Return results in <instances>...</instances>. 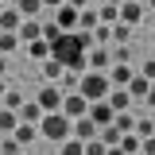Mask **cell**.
Returning a JSON list of instances; mask_svg holds the SVG:
<instances>
[{
  "mask_svg": "<svg viewBox=\"0 0 155 155\" xmlns=\"http://www.w3.org/2000/svg\"><path fill=\"white\" fill-rule=\"evenodd\" d=\"M97 132H101V128H97V120L89 113H85V116H74V136H78V140H93Z\"/></svg>",
  "mask_w": 155,
  "mask_h": 155,
  "instance_id": "11",
  "label": "cell"
},
{
  "mask_svg": "<svg viewBox=\"0 0 155 155\" xmlns=\"http://www.w3.org/2000/svg\"><path fill=\"white\" fill-rule=\"evenodd\" d=\"M93 43L97 47H109L113 43V23H97L93 27Z\"/></svg>",
  "mask_w": 155,
  "mask_h": 155,
  "instance_id": "22",
  "label": "cell"
},
{
  "mask_svg": "<svg viewBox=\"0 0 155 155\" xmlns=\"http://www.w3.org/2000/svg\"><path fill=\"white\" fill-rule=\"evenodd\" d=\"M23 12H19L16 4H4V12H0V31H19V23H23Z\"/></svg>",
  "mask_w": 155,
  "mask_h": 155,
  "instance_id": "8",
  "label": "cell"
},
{
  "mask_svg": "<svg viewBox=\"0 0 155 155\" xmlns=\"http://www.w3.org/2000/svg\"><path fill=\"white\" fill-rule=\"evenodd\" d=\"M58 35H62V27L54 23V16H51V19H43V39H47V43H54Z\"/></svg>",
  "mask_w": 155,
  "mask_h": 155,
  "instance_id": "29",
  "label": "cell"
},
{
  "mask_svg": "<svg viewBox=\"0 0 155 155\" xmlns=\"http://www.w3.org/2000/svg\"><path fill=\"white\" fill-rule=\"evenodd\" d=\"M109 105H113L116 113H128V109H132L136 101H132V93H128L124 85H113V89H109Z\"/></svg>",
  "mask_w": 155,
  "mask_h": 155,
  "instance_id": "10",
  "label": "cell"
},
{
  "mask_svg": "<svg viewBox=\"0 0 155 155\" xmlns=\"http://www.w3.org/2000/svg\"><path fill=\"white\" fill-rule=\"evenodd\" d=\"M120 132H136V116L132 113H116V120H113Z\"/></svg>",
  "mask_w": 155,
  "mask_h": 155,
  "instance_id": "30",
  "label": "cell"
},
{
  "mask_svg": "<svg viewBox=\"0 0 155 155\" xmlns=\"http://www.w3.org/2000/svg\"><path fill=\"white\" fill-rule=\"evenodd\" d=\"M0 12H4V4H0Z\"/></svg>",
  "mask_w": 155,
  "mask_h": 155,
  "instance_id": "46",
  "label": "cell"
},
{
  "mask_svg": "<svg viewBox=\"0 0 155 155\" xmlns=\"http://www.w3.org/2000/svg\"><path fill=\"white\" fill-rule=\"evenodd\" d=\"M128 58H132V51H128L124 43H116L113 47V62H128Z\"/></svg>",
  "mask_w": 155,
  "mask_h": 155,
  "instance_id": "34",
  "label": "cell"
},
{
  "mask_svg": "<svg viewBox=\"0 0 155 155\" xmlns=\"http://www.w3.org/2000/svg\"><path fill=\"white\" fill-rule=\"evenodd\" d=\"M136 136H140V140L155 136V116H136Z\"/></svg>",
  "mask_w": 155,
  "mask_h": 155,
  "instance_id": "25",
  "label": "cell"
},
{
  "mask_svg": "<svg viewBox=\"0 0 155 155\" xmlns=\"http://www.w3.org/2000/svg\"><path fill=\"white\" fill-rule=\"evenodd\" d=\"M19 47H23L19 31H0V54H8V51H19Z\"/></svg>",
  "mask_w": 155,
  "mask_h": 155,
  "instance_id": "19",
  "label": "cell"
},
{
  "mask_svg": "<svg viewBox=\"0 0 155 155\" xmlns=\"http://www.w3.org/2000/svg\"><path fill=\"white\" fill-rule=\"evenodd\" d=\"M4 109H23V93H19V89H8V93H4Z\"/></svg>",
  "mask_w": 155,
  "mask_h": 155,
  "instance_id": "32",
  "label": "cell"
},
{
  "mask_svg": "<svg viewBox=\"0 0 155 155\" xmlns=\"http://www.w3.org/2000/svg\"><path fill=\"white\" fill-rule=\"evenodd\" d=\"M16 124H19V113H16V109H4V113H0V136H12Z\"/></svg>",
  "mask_w": 155,
  "mask_h": 155,
  "instance_id": "20",
  "label": "cell"
},
{
  "mask_svg": "<svg viewBox=\"0 0 155 155\" xmlns=\"http://www.w3.org/2000/svg\"><path fill=\"white\" fill-rule=\"evenodd\" d=\"M97 23H101V12H97V8H81V19H78V27H81V31H93Z\"/></svg>",
  "mask_w": 155,
  "mask_h": 155,
  "instance_id": "21",
  "label": "cell"
},
{
  "mask_svg": "<svg viewBox=\"0 0 155 155\" xmlns=\"http://www.w3.org/2000/svg\"><path fill=\"white\" fill-rule=\"evenodd\" d=\"M19 120H27V124H39V120H43V105H39V101H23V109H19Z\"/></svg>",
  "mask_w": 155,
  "mask_h": 155,
  "instance_id": "18",
  "label": "cell"
},
{
  "mask_svg": "<svg viewBox=\"0 0 155 155\" xmlns=\"http://www.w3.org/2000/svg\"><path fill=\"white\" fill-rule=\"evenodd\" d=\"M62 85H58V81H43V89H39V105H43V113H58V109H62Z\"/></svg>",
  "mask_w": 155,
  "mask_h": 155,
  "instance_id": "3",
  "label": "cell"
},
{
  "mask_svg": "<svg viewBox=\"0 0 155 155\" xmlns=\"http://www.w3.org/2000/svg\"><path fill=\"white\" fill-rule=\"evenodd\" d=\"M19 39H23V43L43 39V19H23V23H19Z\"/></svg>",
  "mask_w": 155,
  "mask_h": 155,
  "instance_id": "17",
  "label": "cell"
},
{
  "mask_svg": "<svg viewBox=\"0 0 155 155\" xmlns=\"http://www.w3.org/2000/svg\"><path fill=\"white\" fill-rule=\"evenodd\" d=\"M109 151V143L101 140V136H93V140H85V155H105Z\"/></svg>",
  "mask_w": 155,
  "mask_h": 155,
  "instance_id": "31",
  "label": "cell"
},
{
  "mask_svg": "<svg viewBox=\"0 0 155 155\" xmlns=\"http://www.w3.org/2000/svg\"><path fill=\"white\" fill-rule=\"evenodd\" d=\"M140 151H143V155H155V136H147V140L140 143Z\"/></svg>",
  "mask_w": 155,
  "mask_h": 155,
  "instance_id": "35",
  "label": "cell"
},
{
  "mask_svg": "<svg viewBox=\"0 0 155 155\" xmlns=\"http://www.w3.org/2000/svg\"><path fill=\"white\" fill-rule=\"evenodd\" d=\"M132 78H136V70L128 62H113V70H109V81H113V85H128Z\"/></svg>",
  "mask_w": 155,
  "mask_h": 155,
  "instance_id": "14",
  "label": "cell"
},
{
  "mask_svg": "<svg viewBox=\"0 0 155 155\" xmlns=\"http://www.w3.org/2000/svg\"><path fill=\"white\" fill-rule=\"evenodd\" d=\"M4 70H8V54H0V74H4Z\"/></svg>",
  "mask_w": 155,
  "mask_h": 155,
  "instance_id": "42",
  "label": "cell"
},
{
  "mask_svg": "<svg viewBox=\"0 0 155 155\" xmlns=\"http://www.w3.org/2000/svg\"><path fill=\"white\" fill-rule=\"evenodd\" d=\"M0 4H19V0H0Z\"/></svg>",
  "mask_w": 155,
  "mask_h": 155,
  "instance_id": "44",
  "label": "cell"
},
{
  "mask_svg": "<svg viewBox=\"0 0 155 155\" xmlns=\"http://www.w3.org/2000/svg\"><path fill=\"white\" fill-rule=\"evenodd\" d=\"M58 4H66V0H43V8H58Z\"/></svg>",
  "mask_w": 155,
  "mask_h": 155,
  "instance_id": "41",
  "label": "cell"
},
{
  "mask_svg": "<svg viewBox=\"0 0 155 155\" xmlns=\"http://www.w3.org/2000/svg\"><path fill=\"white\" fill-rule=\"evenodd\" d=\"M89 70H113V51L109 47H89Z\"/></svg>",
  "mask_w": 155,
  "mask_h": 155,
  "instance_id": "7",
  "label": "cell"
},
{
  "mask_svg": "<svg viewBox=\"0 0 155 155\" xmlns=\"http://www.w3.org/2000/svg\"><path fill=\"white\" fill-rule=\"evenodd\" d=\"M62 113L70 116V120H74V116H85V113H89V97L81 93V89L66 93V97H62Z\"/></svg>",
  "mask_w": 155,
  "mask_h": 155,
  "instance_id": "4",
  "label": "cell"
},
{
  "mask_svg": "<svg viewBox=\"0 0 155 155\" xmlns=\"http://www.w3.org/2000/svg\"><path fill=\"white\" fill-rule=\"evenodd\" d=\"M78 81H81V74H74V70H66V74L58 78V85H62V93H74Z\"/></svg>",
  "mask_w": 155,
  "mask_h": 155,
  "instance_id": "28",
  "label": "cell"
},
{
  "mask_svg": "<svg viewBox=\"0 0 155 155\" xmlns=\"http://www.w3.org/2000/svg\"><path fill=\"white\" fill-rule=\"evenodd\" d=\"M97 12H101V23H120V4H105V0H101Z\"/></svg>",
  "mask_w": 155,
  "mask_h": 155,
  "instance_id": "24",
  "label": "cell"
},
{
  "mask_svg": "<svg viewBox=\"0 0 155 155\" xmlns=\"http://www.w3.org/2000/svg\"><path fill=\"white\" fill-rule=\"evenodd\" d=\"M132 35V23H113V43H128Z\"/></svg>",
  "mask_w": 155,
  "mask_h": 155,
  "instance_id": "33",
  "label": "cell"
},
{
  "mask_svg": "<svg viewBox=\"0 0 155 155\" xmlns=\"http://www.w3.org/2000/svg\"><path fill=\"white\" fill-rule=\"evenodd\" d=\"M39 66H43V81H58V78L66 74V66H62V62H58L54 54H51V58H43Z\"/></svg>",
  "mask_w": 155,
  "mask_h": 155,
  "instance_id": "15",
  "label": "cell"
},
{
  "mask_svg": "<svg viewBox=\"0 0 155 155\" xmlns=\"http://www.w3.org/2000/svg\"><path fill=\"white\" fill-rule=\"evenodd\" d=\"M89 116L97 120V128H105V124L116 120V109L109 105V97H101V101H89Z\"/></svg>",
  "mask_w": 155,
  "mask_h": 155,
  "instance_id": "5",
  "label": "cell"
},
{
  "mask_svg": "<svg viewBox=\"0 0 155 155\" xmlns=\"http://www.w3.org/2000/svg\"><path fill=\"white\" fill-rule=\"evenodd\" d=\"M143 105H151V109H155V81H151V89H147V101H143Z\"/></svg>",
  "mask_w": 155,
  "mask_h": 155,
  "instance_id": "37",
  "label": "cell"
},
{
  "mask_svg": "<svg viewBox=\"0 0 155 155\" xmlns=\"http://www.w3.org/2000/svg\"><path fill=\"white\" fill-rule=\"evenodd\" d=\"M140 74H147V78L155 81V58H147V62H143V70H140Z\"/></svg>",
  "mask_w": 155,
  "mask_h": 155,
  "instance_id": "36",
  "label": "cell"
},
{
  "mask_svg": "<svg viewBox=\"0 0 155 155\" xmlns=\"http://www.w3.org/2000/svg\"><path fill=\"white\" fill-rule=\"evenodd\" d=\"M140 19H143V0H124V4H120V23H140Z\"/></svg>",
  "mask_w": 155,
  "mask_h": 155,
  "instance_id": "9",
  "label": "cell"
},
{
  "mask_svg": "<svg viewBox=\"0 0 155 155\" xmlns=\"http://www.w3.org/2000/svg\"><path fill=\"white\" fill-rule=\"evenodd\" d=\"M78 89L89 97V101H101V97H109L113 81H109V74H105V70H85V74H81V81H78Z\"/></svg>",
  "mask_w": 155,
  "mask_h": 155,
  "instance_id": "2",
  "label": "cell"
},
{
  "mask_svg": "<svg viewBox=\"0 0 155 155\" xmlns=\"http://www.w3.org/2000/svg\"><path fill=\"white\" fill-rule=\"evenodd\" d=\"M4 93H8V81H4V74H0V101H4Z\"/></svg>",
  "mask_w": 155,
  "mask_h": 155,
  "instance_id": "40",
  "label": "cell"
},
{
  "mask_svg": "<svg viewBox=\"0 0 155 155\" xmlns=\"http://www.w3.org/2000/svg\"><path fill=\"white\" fill-rule=\"evenodd\" d=\"M105 155H128V151H124V147L116 143V147H109V151H105Z\"/></svg>",
  "mask_w": 155,
  "mask_h": 155,
  "instance_id": "39",
  "label": "cell"
},
{
  "mask_svg": "<svg viewBox=\"0 0 155 155\" xmlns=\"http://www.w3.org/2000/svg\"><path fill=\"white\" fill-rule=\"evenodd\" d=\"M62 155H85V140H78V136L62 140Z\"/></svg>",
  "mask_w": 155,
  "mask_h": 155,
  "instance_id": "26",
  "label": "cell"
},
{
  "mask_svg": "<svg viewBox=\"0 0 155 155\" xmlns=\"http://www.w3.org/2000/svg\"><path fill=\"white\" fill-rule=\"evenodd\" d=\"M39 136L43 140H54V143H62V140H70L74 136V120L62 113H43V120H39Z\"/></svg>",
  "mask_w": 155,
  "mask_h": 155,
  "instance_id": "1",
  "label": "cell"
},
{
  "mask_svg": "<svg viewBox=\"0 0 155 155\" xmlns=\"http://www.w3.org/2000/svg\"><path fill=\"white\" fill-rule=\"evenodd\" d=\"M16 8H19L27 19H39V16H43V0H19Z\"/></svg>",
  "mask_w": 155,
  "mask_h": 155,
  "instance_id": "23",
  "label": "cell"
},
{
  "mask_svg": "<svg viewBox=\"0 0 155 155\" xmlns=\"http://www.w3.org/2000/svg\"><path fill=\"white\" fill-rule=\"evenodd\" d=\"M66 4H74L78 12H81V8H89V0H66Z\"/></svg>",
  "mask_w": 155,
  "mask_h": 155,
  "instance_id": "38",
  "label": "cell"
},
{
  "mask_svg": "<svg viewBox=\"0 0 155 155\" xmlns=\"http://www.w3.org/2000/svg\"><path fill=\"white\" fill-rule=\"evenodd\" d=\"M136 155H143V151H136Z\"/></svg>",
  "mask_w": 155,
  "mask_h": 155,
  "instance_id": "47",
  "label": "cell"
},
{
  "mask_svg": "<svg viewBox=\"0 0 155 155\" xmlns=\"http://www.w3.org/2000/svg\"><path fill=\"white\" fill-rule=\"evenodd\" d=\"M23 51L31 62H43V58H51V43L47 39H31V43H23Z\"/></svg>",
  "mask_w": 155,
  "mask_h": 155,
  "instance_id": "13",
  "label": "cell"
},
{
  "mask_svg": "<svg viewBox=\"0 0 155 155\" xmlns=\"http://www.w3.org/2000/svg\"><path fill=\"white\" fill-rule=\"evenodd\" d=\"M124 89L132 93V101H147V89H151V78H147V74H136L132 81L124 85Z\"/></svg>",
  "mask_w": 155,
  "mask_h": 155,
  "instance_id": "12",
  "label": "cell"
},
{
  "mask_svg": "<svg viewBox=\"0 0 155 155\" xmlns=\"http://www.w3.org/2000/svg\"><path fill=\"white\" fill-rule=\"evenodd\" d=\"M78 19H81V12H78L74 4H58L54 8V23L62 31H78Z\"/></svg>",
  "mask_w": 155,
  "mask_h": 155,
  "instance_id": "6",
  "label": "cell"
},
{
  "mask_svg": "<svg viewBox=\"0 0 155 155\" xmlns=\"http://www.w3.org/2000/svg\"><path fill=\"white\" fill-rule=\"evenodd\" d=\"M147 8H151V12H155V0H147Z\"/></svg>",
  "mask_w": 155,
  "mask_h": 155,
  "instance_id": "45",
  "label": "cell"
},
{
  "mask_svg": "<svg viewBox=\"0 0 155 155\" xmlns=\"http://www.w3.org/2000/svg\"><path fill=\"white\" fill-rule=\"evenodd\" d=\"M105 4H124V0H105Z\"/></svg>",
  "mask_w": 155,
  "mask_h": 155,
  "instance_id": "43",
  "label": "cell"
},
{
  "mask_svg": "<svg viewBox=\"0 0 155 155\" xmlns=\"http://www.w3.org/2000/svg\"><path fill=\"white\" fill-rule=\"evenodd\" d=\"M97 136H101V140H105L109 147H116V143H120V136H124V132H120L116 124H105V128H101V132H97Z\"/></svg>",
  "mask_w": 155,
  "mask_h": 155,
  "instance_id": "27",
  "label": "cell"
},
{
  "mask_svg": "<svg viewBox=\"0 0 155 155\" xmlns=\"http://www.w3.org/2000/svg\"><path fill=\"white\" fill-rule=\"evenodd\" d=\"M12 136H16V143H35V140H39V124H27V120H19Z\"/></svg>",
  "mask_w": 155,
  "mask_h": 155,
  "instance_id": "16",
  "label": "cell"
}]
</instances>
